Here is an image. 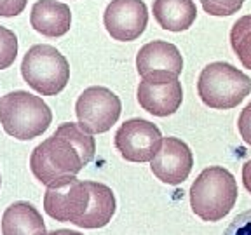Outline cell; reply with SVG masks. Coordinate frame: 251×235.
I'll use <instances>...</instances> for the list:
<instances>
[{
	"label": "cell",
	"instance_id": "cell-10",
	"mask_svg": "<svg viewBox=\"0 0 251 235\" xmlns=\"http://www.w3.org/2000/svg\"><path fill=\"white\" fill-rule=\"evenodd\" d=\"M149 9L143 0H112L103 12L108 35L119 42H133L145 31Z\"/></svg>",
	"mask_w": 251,
	"mask_h": 235
},
{
	"label": "cell",
	"instance_id": "cell-14",
	"mask_svg": "<svg viewBox=\"0 0 251 235\" xmlns=\"http://www.w3.org/2000/svg\"><path fill=\"white\" fill-rule=\"evenodd\" d=\"M46 234V223L42 214L33 204L20 202L11 204L2 216V235H42Z\"/></svg>",
	"mask_w": 251,
	"mask_h": 235
},
{
	"label": "cell",
	"instance_id": "cell-4",
	"mask_svg": "<svg viewBox=\"0 0 251 235\" xmlns=\"http://www.w3.org/2000/svg\"><path fill=\"white\" fill-rule=\"evenodd\" d=\"M52 122V112L40 96L14 91L0 98V124L9 136L20 141L39 138Z\"/></svg>",
	"mask_w": 251,
	"mask_h": 235
},
{
	"label": "cell",
	"instance_id": "cell-19",
	"mask_svg": "<svg viewBox=\"0 0 251 235\" xmlns=\"http://www.w3.org/2000/svg\"><path fill=\"white\" fill-rule=\"evenodd\" d=\"M224 235H251V209L235 216L225 228Z\"/></svg>",
	"mask_w": 251,
	"mask_h": 235
},
{
	"label": "cell",
	"instance_id": "cell-8",
	"mask_svg": "<svg viewBox=\"0 0 251 235\" xmlns=\"http://www.w3.org/2000/svg\"><path fill=\"white\" fill-rule=\"evenodd\" d=\"M136 98L140 106L155 117L176 114L183 101V89L176 75L169 71H150L141 77Z\"/></svg>",
	"mask_w": 251,
	"mask_h": 235
},
{
	"label": "cell",
	"instance_id": "cell-15",
	"mask_svg": "<svg viewBox=\"0 0 251 235\" xmlns=\"http://www.w3.org/2000/svg\"><path fill=\"white\" fill-rule=\"evenodd\" d=\"M153 18L168 31H185L197 18L194 0H153Z\"/></svg>",
	"mask_w": 251,
	"mask_h": 235
},
{
	"label": "cell",
	"instance_id": "cell-21",
	"mask_svg": "<svg viewBox=\"0 0 251 235\" xmlns=\"http://www.w3.org/2000/svg\"><path fill=\"white\" fill-rule=\"evenodd\" d=\"M28 0H0V16L2 18H14L20 16L26 7Z\"/></svg>",
	"mask_w": 251,
	"mask_h": 235
},
{
	"label": "cell",
	"instance_id": "cell-7",
	"mask_svg": "<svg viewBox=\"0 0 251 235\" xmlns=\"http://www.w3.org/2000/svg\"><path fill=\"white\" fill-rule=\"evenodd\" d=\"M122 103L115 93L103 86L84 89L75 103L78 125L89 134H103L119 120Z\"/></svg>",
	"mask_w": 251,
	"mask_h": 235
},
{
	"label": "cell",
	"instance_id": "cell-3",
	"mask_svg": "<svg viewBox=\"0 0 251 235\" xmlns=\"http://www.w3.org/2000/svg\"><path fill=\"white\" fill-rule=\"evenodd\" d=\"M237 181L228 169L206 167L190 187V208L202 221H220L237 202Z\"/></svg>",
	"mask_w": 251,
	"mask_h": 235
},
{
	"label": "cell",
	"instance_id": "cell-24",
	"mask_svg": "<svg viewBox=\"0 0 251 235\" xmlns=\"http://www.w3.org/2000/svg\"><path fill=\"white\" fill-rule=\"evenodd\" d=\"M0 185H2V178H0Z\"/></svg>",
	"mask_w": 251,
	"mask_h": 235
},
{
	"label": "cell",
	"instance_id": "cell-11",
	"mask_svg": "<svg viewBox=\"0 0 251 235\" xmlns=\"http://www.w3.org/2000/svg\"><path fill=\"white\" fill-rule=\"evenodd\" d=\"M194 167V155L185 141L178 138H162L161 148L150 161V169L161 180L168 185H180L188 178Z\"/></svg>",
	"mask_w": 251,
	"mask_h": 235
},
{
	"label": "cell",
	"instance_id": "cell-9",
	"mask_svg": "<svg viewBox=\"0 0 251 235\" xmlns=\"http://www.w3.org/2000/svg\"><path fill=\"white\" fill-rule=\"evenodd\" d=\"M162 133L155 124L145 118H129L115 133L114 145L129 162H150L159 152Z\"/></svg>",
	"mask_w": 251,
	"mask_h": 235
},
{
	"label": "cell",
	"instance_id": "cell-2",
	"mask_svg": "<svg viewBox=\"0 0 251 235\" xmlns=\"http://www.w3.org/2000/svg\"><path fill=\"white\" fill-rule=\"evenodd\" d=\"M96 153V140L78 124L65 122L30 155V169L42 185L77 176Z\"/></svg>",
	"mask_w": 251,
	"mask_h": 235
},
{
	"label": "cell",
	"instance_id": "cell-17",
	"mask_svg": "<svg viewBox=\"0 0 251 235\" xmlns=\"http://www.w3.org/2000/svg\"><path fill=\"white\" fill-rule=\"evenodd\" d=\"M18 56V37L9 28L0 26V70H5L16 61Z\"/></svg>",
	"mask_w": 251,
	"mask_h": 235
},
{
	"label": "cell",
	"instance_id": "cell-1",
	"mask_svg": "<svg viewBox=\"0 0 251 235\" xmlns=\"http://www.w3.org/2000/svg\"><path fill=\"white\" fill-rule=\"evenodd\" d=\"M117 209L112 188L98 181L63 178L47 187L44 211L56 221L74 223L80 228H103Z\"/></svg>",
	"mask_w": 251,
	"mask_h": 235
},
{
	"label": "cell",
	"instance_id": "cell-13",
	"mask_svg": "<svg viewBox=\"0 0 251 235\" xmlns=\"http://www.w3.org/2000/svg\"><path fill=\"white\" fill-rule=\"evenodd\" d=\"M136 70L143 75L150 71H169L173 75H180L183 70V58L178 47L164 40H153L141 47L136 54Z\"/></svg>",
	"mask_w": 251,
	"mask_h": 235
},
{
	"label": "cell",
	"instance_id": "cell-20",
	"mask_svg": "<svg viewBox=\"0 0 251 235\" xmlns=\"http://www.w3.org/2000/svg\"><path fill=\"white\" fill-rule=\"evenodd\" d=\"M237 129H239L244 143L251 146V103L244 106V110L241 112L239 120H237Z\"/></svg>",
	"mask_w": 251,
	"mask_h": 235
},
{
	"label": "cell",
	"instance_id": "cell-22",
	"mask_svg": "<svg viewBox=\"0 0 251 235\" xmlns=\"http://www.w3.org/2000/svg\"><path fill=\"white\" fill-rule=\"evenodd\" d=\"M243 183H244V188L251 193V161H248L246 164L243 165Z\"/></svg>",
	"mask_w": 251,
	"mask_h": 235
},
{
	"label": "cell",
	"instance_id": "cell-18",
	"mask_svg": "<svg viewBox=\"0 0 251 235\" xmlns=\"http://www.w3.org/2000/svg\"><path fill=\"white\" fill-rule=\"evenodd\" d=\"M201 4L211 16H230L243 7L244 0H201Z\"/></svg>",
	"mask_w": 251,
	"mask_h": 235
},
{
	"label": "cell",
	"instance_id": "cell-16",
	"mask_svg": "<svg viewBox=\"0 0 251 235\" xmlns=\"http://www.w3.org/2000/svg\"><path fill=\"white\" fill-rule=\"evenodd\" d=\"M230 46L241 65L251 70V14L235 21L230 30Z\"/></svg>",
	"mask_w": 251,
	"mask_h": 235
},
{
	"label": "cell",
	"instance_id": "cell-23",
	"mask_svg": "<svg viewBox=\"0 0 251 235\" xmlns=\"http://www.w3.org/2000/svg\"><path fill=\"white\" fill-rule=\"evenodd\" d=\"M42 235H82L80 232L75 230H67V228H61V230H54V232H46Z\"/></svg>",
	"mask_w": 251,
	"mask_h": 235
},
{
	"label": "cell",
	"instance_id": "cell-6",
	"mask_svg": "<svg viewBox=\"0 0 251 235\" xmlns=\"http://www.w3.org/2000/svg\"><path fill=\"white\" fill-rule=\"evenodd\" d=\"M25 82L42 96H56L70 80V65L67 58L49 44L30 47L21 61Z\"/></svg>",
	"mask_w": 251,
	"mask_h": 235
},
{
	"label": "cell",
	"instance_id": "cell-5",
	"mask_svg": "<svg viewBox=\"0 0 251 235\" xmlns=\"http://www.w3.org/2000/svg\"><path fill=\"white\" fill-rule=\"evenodd\" d=\"M197 93L201 101L209 108L230 110L250 96L251 78L230 63L215 61L201 71Z\"/></svg>",
	"mask_w": 251,
	"mask_h": 235
},
{
	"label": "cell",
	"instance_id": "cell-12",
	"mask_svg": "<svg viewBox=\"0 0 251 235\" xmlns=\"http://www.w3.org/2000/svg\"><path fill=\"white\" fill-rule=\"evenodd\" d=\"M30 24L40 35L58 39L70 31L72 11L58 0H37L30 12Z\"/></svg>",
	"mask_w": 251,
	"mask_h": 235
}]
</instances>
